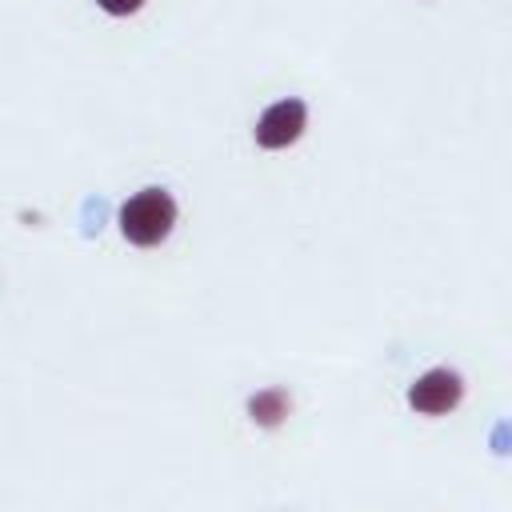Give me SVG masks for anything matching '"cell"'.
Listing matches in <instances>:
<instances>
[{"mask_svg":"<svg viewBox=\"0 0 512 512\" xmlns=\"http://www.w3.org/2000/svg\"><path fill=\"white\" fill-rule=\"evenodd\" d=\"M120 236L136 248H156L168 240L172 224H176V200L168 188H140L136 196H128L120 204Z\"/></svg>","mask_w":512,"mask_h":512,"instance_id":"obj_1","label":"cell"},{"mask_svg":"<svg viewBox=\"0 0 512 512\" xmlns=\"http://www.w3.org/2000/svg\"><path fill=\"white\" fill-rule=\"evenodd\" d=\"M464 400V376L456 368H428L408 384V408L420 416H448Z\"/></svg>","mask_w":512,"mask_h":512,"instance_id":"obj_2","label":"cell"},{"mask_svg":"<svg viewBox=\"0 0 512 512\" xmlns=\"http://www.w3.org/2000/svg\"><path fill=\"white\" fill-rule=\"evenodd\" d=\"M304 128H308V104L296 100V96H288V100H276V104H268L260 112L252 136H256L260 148L280 152V148H292L304 136Z\"/></svg>","mask_w":512,"mask_h":512,"instance_id":"obj_3","label":"cell"},{"mask_svg":"<svg viewBox=\"0 0 512 512\" xmlns=\"http://www.w3.org/2000/svg\"><path fill=\"white\" fill-rule=\"evenodd\" d=\"M292 416V396H288V388H260V392H252L248 396V420L256 424V428H280L284 420Z\"/></svg>","mask_w":512,"mask_h":512,"instance_id":"obj_4","label":"cell"},{"mask_svg":"<svg viewBox=\"0 0 512 512\" xmlns=\"http://www.w3.org/2000/svg\"><path fill=\"white\" fill-rule=\"evenodd\" d=\"M108 16H132V12H140L144 8V0H96Z\"/></svg>","mask_w":512,"mask_h":512,"instance_id":"obj_5","label":"cell"}]
</instances>
